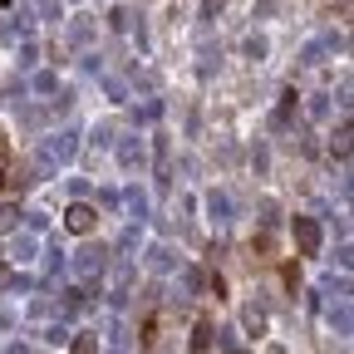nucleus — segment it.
<instances>
[{"label":"nucleus","mask_w":354,"mask_h":354,"mask_svg":"<svg viewBox=\"0 0 354 354\" xmlns=\"http://www.w3.org/2000/svg\"><path fill=\"white\" fill-rule=\"evenodd\" d=\"M74 354H99V339H94V335H79V339H74Z\"/></svg>","instance_id":"nucleus-4"},{"label":"nucleus","mask_w":354,"mask_h":354,"mask_svg":"<svg viewBox=\"0 0 354 354\" xmlns=\"http://www.w3.org/2000/svg\"><path fill=\"white\" fill-rule=\"evenodd\" d=\"M64 227H69L74 236H88V232H94V227H99V212H94V207H88V202H74V207L64 212Z\"/></svg>","instance_id":"nucleus-1"},{"label":"nucleus","mask_w":354,"mask_h":354,"mask_svg":"<svg viewBox=\"0 0 354 354\" xmlns=\"http://www.w3.org/2000/svg\"><path fill=\"white\" fill-rule=\"evenodd\" d=\"M335 153H339V158H344V153H349V123H344V128H339V133H335Z\"/></svg>","instance_id":"nucleus-5"},{"label":"nucleus","mask_w":354,"mask_h":354,"mask_svg":"<svg viewBox=\"0 0 354 354\" xmlns=\"http://www.w3.org/2000/svg\"><path fill=\"white\" fill-rule=\"evenodd\" d=\"M6 183H10V143L0 138V187H6Z\"/></svg>","instance_id":"nucleus-3"},{"label":"nucleus","mask_w":354,"mask_h":354,"mask_svg":"<svg viewBox=\"0 0 354 354\" xmlns=\"http://www.w3.org/2000/svg\"><path fill=\"white\" fill-rule=\"evenodd\" d=\"M295 246H300V256H320V227H315V216H295Z\"/></svg>","instance_id":"nucleus-2"}]
</instances>
